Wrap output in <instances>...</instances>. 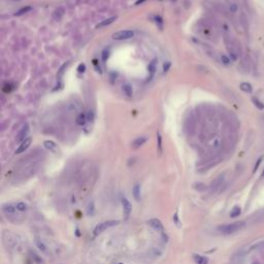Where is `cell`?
Returning <instances> with one entry per match:
<instances>
[{"instance_id": "6da1fadb", "label": "cell", "mask_w": 264, "mask_h": 264, "mask_svg": "<svg viewBox=\"0 0 264 264\" xmlns=\"http://www.w3.org/2000/svg\"><path fill=\"white\" fill-rule=\"evenodd\" d=\"M245 222L243 221H237L234 223L230 224H225V225H221L218 227V230L220 231L222 234H232L234 232H237L240 229H243L245 227Z\"/></svg>"}, {"instance_id": "7a4b0ae2", "label": "cell", "mask_w": 264, "mask_h": 264, "mask_svg": "<svg viewBox=\"0 0 264 264\" xmlns=\"http://www.w3.org/2000/svg\"><path fill=\"white\" fill-rule=\"evenodd\" d=\"M2 212L5 215L7 218L13 222H17L22 220L21 219V215H20L18 212H20L18 208H17V205H14L13 203H7L4 204L2 206Z\"/></svg>"}, {"instance_id": "3957f363", "label": "cell", "mask_w": 264, "mask_h": 264, "mask_svg": "<svg viewBox=\"0 0 264 264\" xmlns=\"http://www.w3.org/2000/svg\"><path fill=\"white\" fill-rule=\"evenodd\" d=\"M225 44H226V48L229 52V55H230L231 59H232V60H236L238 55H240V52H241L238 43L236 40H232V39H230V38H228V39L226 38Z\"/></svg>"}, {"instance_id": "277c9868", "label": "cell", "mask_w": 264, "mask_h": 264, "mask_svg": "<svg viewBox=\"0 0 264 264\" xmlns=\"http://www.w3.org/2000/svg\"><path fill=\"white\" fill-rule=\"evenodd\" d=\"M18 241H19L18 238H17V236L14 233L9 232V231H5L3 233V243L7 248L9 249L16 248L17 245H18Z\"/></svg>"}, {"instance_id": "5b68a950", "label": "cell", "mask_w": 264, "mask_h": 264, "mask_svg": "<svg viewBox=\"0 0 264 264\" xmlns=\"http://www.w3.org/2000/svg\"><path fill=\"white\" fill-rule=\"evenodd\" d=\"M134 36V31L132 30H121L113 34V39L115 40H127Z\"/></svg>"}, {"instance_id": "8992f818", "label": "cell", "mask_w": 264, "mask_h": 264, "mask_svg": "<svg viewBox=\"0 0 264 264\" xmlns=\"http://www.w3.org/2000/svg\"><path fill=\"white\" fill-rule=\"evenodd\" d=\"M119 223L118 221H105L102 222V223H99L97 226L95 227L94 229V234L95 235H99L100 233H102L103 231H105L107 228H110L113 226H116Z\"/></svg>"}, {"instance_id": "52a82bcc", "label": "cell", "mask_w": 264, "mask_h": 264, "mask_svg": "<svg viewBox=\"0 0 264 264\" xmlns=\"http://www.w3.org/2000/svg\"><path fill=\"white\" fill-rule=\"evenodd\" d=\"M224 183H225V174H221L213 181V183L211 184V187H209V190L213 193H215V192H217L222 188Z\"/></svg>"}, {"instance_id": "ba28073f", "label": "cell", "mask_w": 264, "mask_h": 264, "mask_svg": "<svg viewBox=\"0 0 264 264\" xmlns=\"http://www.w3.org/2000/svg\"><path fill=\"white\" fill-rule=\"evenodd\" d=\"M28 263L29 264H43V260L39 257L34 251L30 250L28 253Z\"/></svg>"}, {"instance_id": "9c48e42d", "label": "cell", "mask_w": 264, "mask_h": 264, "mask_svg": "<svg viewBox=\"0 0 264 264\" xmlns=\"http://www.w3.org/2000/svg\"><path fill=\"white\" fill-rule=\"evenodd\" d=\"M29 131H30V129H29L28 124L24 125V126H23V128H22V129H21V131L19 132L18 137H17V142H23L24 140L28 138V137H27V136H28V134H29Z\"/></svg>"}, {"instance_id": "30bf717a", "label": "cell", "mask_w": 264, "mask_h": 264, "mask_svg": "<svg viewBox=\"0 0 264 264\" xmlns=\"http://www.w3.org/2000/svg\"><path fill=\"white\" fill-rule=\"evenodd\" d=\"M148 223H149V225L151 227L156 229L157 231H160L161 233H164V226L160 220H158V219H151Z\"/></svg>"}, {"instance_id": "8fae6325", "label": "cell", "mask_w": 264, "mask_h": 264, "mask_svg": "<svg viewBox=\"0 0 264 264\" xmlns=\"http://www.w3.org/2000/svg\"><path fill=\"white\" fill-rule=\"evenodd\" d=\"M122 204H123V208H124V214L126 217H128L130 215L132 211V206H131V203L129 202L126 197H123L122 198Z\"/></svg>"}, {"instance_id": "7c38bea8", "label": "cell", "mask_w": 264, "mask_h": 264, "mask_svg": "<svg viewBox=\"0 0 264 264\" xmlns=\"http://www.w3.org/2000/svg\"><path fill=\"white\" fill-rule=\"evenodd\" d=\"M31 145V138H30V137H28V138L24 140L23 142H21V145H20L19 148L17 149L16 153H17V154H21V153L25 152L26 150L29 148V145Z\"/></svg>"}, {"instance_id": "4fadbf2b", "label": "cell", "mask_w": 264, "mask_h": 264, "mask_svg": "<svg viewBox=\"0 0 264 264\" xmlns=\"http://www.w3.org/2000/svg\"><path fill=\"white\" fill-rule=\"evenodd\" d=\"M240 68L245 72H249V70L251 69V60L249 57H245L240 62Z\"/></svg>"}, {"instance_id": "5bb4252c", "label": "cell", "mask_w": 264, "mask_h": 264, "mask_svg": "<svg viewBox=\"0 0 264 264\" xmlns=\"http://www.w3.org/2000/svg\"><path fill=\"white\" fill-rule=\"evenodd\" d=\"M43 145H44V148H46V149L50 150L51 152L57 153L59 151L58 145H57L54 142H52V140H46V142H43Z\"/></svg>"}, {"instance_id": "9a60e30c", "label": "cell", "mask_w": 264, "mask_h": 264, "mask_svg": "<svg viewBox=\"0 0 264 264\" xmlns=\"http://www.w3.org/2000/svg\"><path fill=\"white\" fill-rule=\"evenodd\" d=\"M35 243H36V246L38 247L39 250L43 252V254H49V248H48V247H46V245L43 243V240H41L40 238L36 237V239H35Z\"/></svg>"}, {"instance_id": "2e32d148", "label": "cell", "mask_w": 264, "mask_h": 264, "mask_svg": "<svg viewBox=\"0 0 264 264\" xmlns=\"http://www.w3.org/2000/svg\"><path fill=\"white\" fill-rule=\"evenodd\" d=\"M116 20H117V17H112V18H108V19L103 20V21H101L100 23L97 24L96 28H103V27H105V26L110 25V24L113 23V22H115Z\"/></svg>"}, {"instance_id": "e0dca14e", "label": "cell", "mask_w": 264, "mask_h": 264, "mask_svg": "<svg viewBox=\"0 0 264 264\" xmlns=\"http://www.w3.org/2000/svg\"><path fill=\"white\" fill-rule=\"evenodd\" d=\"M193 259L196 264H208V259L204 256L201 255H197V254H194L193 255Z\"/></svg>"}, {"instance_id": "ac0fdd59", "label": "cell", "mask_w": 264, "mask_h": 264, "mask_svg": "<svg viewBox=\"0 0 264 264\" xmlns=\"http://www.w3.org/2000/svg\"><path fill=\"white\" fill-rule=\"evenodd\" d=\"M145 142H147V138H145V136H140V137L136 138V139L134 140V142H133L132 147L134 148V149H138V148L142 147V145H144Z\"/></svg>"}, {"instance_id": "d6986e66", "label": "cell", "mask_w": 264, "mask_h": 264, "mask_svg": "<svg viewBox=\"0 0 264 264\" xmlns=\"http://www.w3.org/2000/svg\"><path fill=\"white\" fill-rule=\"evenodd\" d=\"M63 16H64V9L62 8V7H59V8L56 9L53 14V18H54V20H56V21H60Z\"/></svg>"}, {"instance_id": "ffe728a7", "label": "cell", "mask_w": 264, "mask_h": 264, "mask_svg": "<svg viewBox=\"0 0 264 264\" xmlns=\"http://www.w3.org/2000/svg\"><path fill=\"white\" fill-rule=\"evenodd\" d=\"M132 192H133V196H134L135 200L139 201L140 198H142V195H140V186L138 184H136L134 187H133Z\"/></svg>"}, {"instance_id": "44dd1931", "label": "cell", "mask_w": 264, "mask_h": 264, "mask_svg": "<svg viewBox=\"0 0 264 264\" xmlns=\"http://www.w3.org/2000/svg\"><path fill=\"white\" fill-rule=\"evenodd\" d=\"M227 7H228V11H230L231 14H235L237 13L238 11V4L235 3V2H228L227 3Z\"/></svg>"}, {"instance_id": "7402d4cb", "label": "cell", "mask_w": 264, "mask_h": 264, "mask_svg": "<svg viewBox=\"0 0 264 264\" xmlns=\"http://www.w3.org/2000/svg\"><path fill=\"white\" fill-rule=\"evenodd\" d=\"M240 89L246 93H252V91H253V87H252V85L249 83H241Z\"/></svg>"}, {"instance_id": "603a6c76", "label": "cell", "mask_w": 264, "mask_h": 264, "mask_svg": "<svg viewBox=\"0 0 264 264\" xmlns=\"http://www.w3.org/2000/svg\"><path fill=\"white\" fill-rule=\"evenodd\" d=\"M240 214H241V208H239V206H234L230 213V217L231 218H235V217L239 216Z\"/></svg>"}, {"instance_id": "cb8c5ba5", "label": "cell", "mask_w": 264, "mask_h": 264, "mask_svg": "<svg viewBox=\"0 0 264 264\" xmlns=\"http://www.w3.org/2000/svg\"><path fill=\"white\" fill-rule=\"evenodd\" d=\"M86 121H87V118H86L85 113H80L78 117L76 118V123H78V125H84L86 123Z\"/></svg>"}, {"instance_id": "d4e9b609", "label": "cell", "mask_w": 264, "mask_h": 264, "mask_svg": "<svg viewBox=\"0 0 264 264\" xmlns=\"http://www.w3.org/2000/svg\"><path fill=\"white\" fill-rule=\"evenodd\" d=\"M123 91H124V93L127 96H132V94H133V91H132V87L130 85H124L123 86Z\"/></svg>"}, {"instance_id": "484cf974", "label": "cell", "mask_w": 264, "mask_h": 264, "mask_svg": "<svg viewBox=\"0 0 264 264\" xmlns=\"http://www.w3.org/2000/svg\"><path fill=\"white\" fill-rule=\"evenodd\" d=\"M157 139H158V151L159 154H162V136L160 132L157 133Z\"/></svg>"}, {"instance_id": "4316f807", "label": "cell", "mask_w": 264, "mask_h": 264, "mask_svg": "<svg viewBox=\"0 0 264 264\" xmlns=\"http://www.w3.org/2000/svg\"><path fill=\"white\" fill-rule=\"evenodd\" d=\"M16 205H17V208H18L20 212L27 211V204L25 203V202H18Z\"/></svg>"}, {"instance_id": "83f0119b", "label": "cell", "mask_w": 264, "mask_h": 264, "mask_svg": "<svg viewBox=\"0 0 264 264\" xmlns=\"http://www.w3.org/2000/svg\"><path fill=\"white\" fill-rule=\"evenodd\" d=\"M31 11V7L30 6H26V7H24V8H21L20 11H17L16 16H21V14H25V13H27V11Z\"/></svg>"}, {"instance_id": "f1b7e54d", "label": "cell", "mask_w": 264, "mask_h": 264, "mask_svg": "<svg viewBox=\"0 0 264 264\" xmlns=\"http://www.w3.org/2000/svg\"><path fill=\"white\" fill-rule=\"evenodd\" d=\"M94 202L91 201L90 203H89V206H88V214L90 215V216H93V214H94Z\"/></svg>"}, {"instance_id": "f546056e", "label": "cell", "mask_w": 264, "mask_h": 264, "mask_svg": "<svg viewBox=\"0 0 264 264\" xmlns=\"http://www.w3.org/2000/svg\"><path fill=\"white\" fill-rule=\"evenodd\" d=\"M221 61L222 63L225 64V65H229V64H230V58L227 57L226 55H221Z\"/></svg>"}, {"instance_id": "4dcf8cb0", "label": "cell", "mask_w": 264, "mask_h": 264, "mask_svg": "<svg viewBox=\"0 0 264 264\" xmlns=\"http://www.w3.org/2000/svg\"><path fill=\"white\" fill-rule=\"evenodd\" d=\"M253 102H254V104H255L258 108H260V110H263L264 108V104H262V102L259 101L257 98H253Z\"/></svg>"}, {"instance_id": "1f68e13d", "label": "cell", "mask_w": 264, "mask_h": 264, "mask_svg": "<svg viewBox=\"0 0 264 264\" xmlns=\"http://www.w3.org/2000/svg\"><path fill=\"white\" fill-rule=\"evenodd\" d=\"M85 69H86V65H85V64H83V63H81L80 65H78V71L82 73V72L85 71Z\"/></svg>"}, {"instance_id": "d6a6232c", "label": "cell", "mask_w": 264, "mask_h": 264, "mask_svg": "<svg viewBox=\"0 0 264 264\" xmlns=\"http://www.w3.org/2000/svg\"><path fill=\"white\" fill-rule=\"evenodd\" d=\"M173 220H174V222H176V224L177 226H180V221H179V218H177V214H174V216H173Z\"/></svg>"}, {"instance_id": "836d02e7", "label": "cell", "mask_w": 264, "mask_h": 264, "mask_svg": "<svg viewBox=\"0 0 264 264\" xmlns=\"http://www.w3.org/2000/svg\"><path fill=\"white\" fill-rule=\"evenodd\" d=\"M107 58H108V52H107H107H103V55H102V59H103V61L107 60Z\"/></svg>"}, {"instance_id": "e575fe53", "label": "cell", "mask_w": 264, "mask_h": 264, "mask_svg": "<svg viewBox=\"0 0 264 264\" xmlns=\"http://www.w3.org/2000/svg\"><path fill=\"white\" fill-rule=\"evenodd\" d=\"M262 177H264V170H263V173H262Z\"/></svg>"}, {"instance_id": "d590c367", "label": "cell", "mask_w": 264, "mask_h": 264, "mask_svg": "<svg viewBox=\"0 0 264 264\" xmlns=\"http://www.w3.org/2000/svg\"><path fill=\"white\" fill-rule=\"evenodd\" d=\"M255 264H256V263H255Z\"/></svg>"}, {"instance_id": "8d00e7d4", "label": "cell", "mask_w": 264, "mask_h": 264, "mask_svg": "<svg viewBox=\"0 0 264 264\" xmlns=\"http://www.w3.org/2000/svg\"><path fill=\"white\" fill-rule=\"evenodd\" d=\"M120 264H121V263H120Z\"/></svg>"}]
</instances>
